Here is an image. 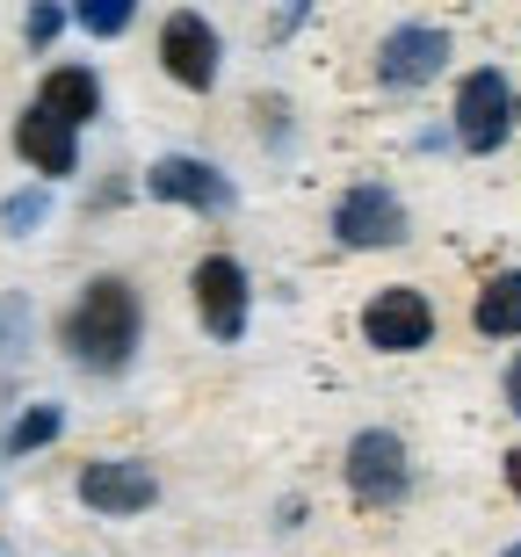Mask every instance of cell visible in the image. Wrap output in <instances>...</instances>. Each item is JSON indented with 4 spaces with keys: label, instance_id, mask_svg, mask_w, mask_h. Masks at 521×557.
<instances>
[{
    "label": "cell",
    "instance_id": "6da1fadb",
    "mask_svg": "<svg viewBox=\"0 0 521 557\" xmlns=\"http://www.w3.org/2000/svg\"><path fill=\"white\" fill-rule=\"evenodd\" d=\"M138 341H146V305H138V283L131 275H95L73 297V311H65V355L95 376L131 370Z\"/></svg>",
    "mask_w": 521,
    "mask_h": 557
},
{
    "label": "cell",
    "instance_id": "7a4b0ae2",
    "mask_svg": "<svg viewBox=\"0 0 521 557\" xmlns=\"http://www.w3.org/2000/svg\"><path fill=\"white\" fill-rule=\"evenodd\" d=\"M348 499L355 507H398V499L413 493V456L398 442L392 428H362L348 442Z\"/></svg>",
    "mask_w": 521,
    "mask_h": 557
},
{
    "label": "cell",
    "instance_id": "3957f363",
    "mask_svg": "<svg viewBox=\"0 0 521 557\" xmlns=\"http://www.w3.org/2000/svg\"><path fill=\"white\" fill-rule=\"evenodd\" d=\"M457 145L463 152H500L507 138H514V87H507V73H493V65H479L471 81L457 87Z\"/></svg>",
    "mask_w": 521,
    "mask_h": 557
},
{
    "label": "cell",
    "instance_id": "277c9868",
    "mask_svg": "<svg viewBox=\"0 0 521 557\" xmlns=\"http://www.w3.org/2000/svg\"><path fill=\"white\" fill-rule=\"evenodd\" d=\"M218 65H225L218 29H210L196 8H174V15L160 22V73H168L174 87H188V95H210V87H218Z\"/></svg>",
    "mask_w": 521,
    "mask_h": 557
},
{
    "label": "cell",
    "instance_id": "5b68a950",
    "mask_svg": "<svg viewBox=\"0 0 521 557\" xmlns=\"http://www.w3.org/2000/svg\"><path fill=\"white\" fill-rule=\"evenodd\" d=\"M413 232V218H406V203H398L384 182H355L340 188V203H334V239L355 253H376V247H398Z\"/></svg>",
    "mask_w": 521,
    "mask_h": 557
},
{
    "label": "cell",
    "instance_id": "8992f818",
    "mask_svg": "<svg viewBox=\"0 0 521 557\" xmlns=\"http://www.w3.org/2000/svg\"><path fill=\"white\" fill-rule=\"evenodd\" d=\"M80 507L109 521L146 515V507H160V471L138 456H95V463H80Z\"/></svg>",
    "mask_w": 521,
    "mask_h": 557
},
{
    "label": "cell",
    "instance_id": "52a82bcc",
    "mask_svg": "<svg viewBox=\"0 0 521 557\" xmlns=\"http://www.w3.org/2000/svg\"><path fill=\"white\" fill-rule=\"evenodd\" d=\"M188 289H196V319H203L210 341H239V333H247L253 283H247V269H239L232 253H203L196 275H188Z\"/></svg>",
    "mask_w": 521,
    "mask_h": 557
},
{
    "label": "cell",
    "instance_id": "ba28073f",
    "mask_svg": "<svg viewBox=\"0 0 521 557\" xmlns=\"http://www.w3.org/2000/svg\"><path fill=\"white\" fill-rule=\"evenodd\" d=\"M146 196H160V203H182V210H203V218H225L239 188H232L225 166L196 160V152H160V160L146 166Z\"/></svg>",
    "mask_w": 521,
    "mask_h": 557
},
{
    "label": "cell",
    "instance_id": "9c48e42d",
    "mask_svg": "<svg viewBox=\"0 0 521 557\" xmlns=\"http://www.w3.org/2000/svg\"><path fill=\"white\" fill-rule=\"evenodd\" d=\"M362 341H370L376 355H413V348H427V341H435V305H427L413 283L376 289L370 311H362Z\"/></svg>",
    "mask_w": 521,
    "mask_h": 557
},
{
    "label": "cell",
    "instance_id": "30bf717a",
    "mask_svg": "<svg viewBox=\"0 0 521 557\" xmlns=\"http://www.w3.org/2000/svg\"><path fill=\"white\" fill-rule=\"evenodd\" d=\"M442 65H449V29H435V22H398L376 44V81L384 87H427Z\"/></svg>",
    "mask_w": 521,
    "mask_h": 557
},
{
    "label": "cell",
    "instance_id": "8fae6325",
    "mask_svg": "<svg viewBox=\"0 0 521 557\" xmlns=\"http://www.w3.org/2000/svg\"><path fill=\"white\" fill-rule=\"evenodd\" d=\"M15 152L37 166L44 182H65V174H80V131H65L59 116H44L37 102L15 116Z\"/></svg>",
    "mask_w": 521,
    "mask_h": 557
},
{
    "label": "cell",
    "instance_id": "7c38bea8",
    "mask_svg": "<svg viewBox=\"0 0 521 557\" xmlns=\"http://www.w3.org/2000/svg\"><path fill=\"white\" fill-rule=\"evenodd\" d=\"M37 109L44 116H59L65 131H80L102 116V81H95V65H51L37 87Z\"/></svg>",
    "mask_w": 521,
    "mask_h": 557
},
{
    "label": "cell",
    "instance_id": "4fadbf2b",
    "mask_svg": "<svg viewBox=\"0 0 521 557\" xmlns=\"http://www.w3.org/2000/svg\"><path fill=\"white\" fill-rule=\"evenodd\" d=\"M471 326H479L485 341H521V269L493 275V283L479 289V305H471Z\"/></svg>",
    "mask_w": 521,
    "mask_h": 557
},
{
    "label": "cell",
    "instance_id": "5bb4252c",
    "mask_svg": "<svg viewBox=\"0 0 521 557\" xmlns=\"http://www.w3.org/2000/svg\"><path fill=\"white\" fill-rule=\"evenodd\" d=\"M59 434H65V406H22V413H15V428H8V442H0V449H8V463H15V456H37V449H51Z\"/></svg>",
    "mask_w": 521,
    "mask_h": 557
},
{
    "label": "cell",
    "instance_id": "9a60e30c",
    "mask_svg": "<svg viewBox=\"0 0 521 557\" xmlns=\"http://www.w3.org/2000/svg\"><path fill=\"white\" fill-rule=\"evenodd\" d=\"M44 218H51V188H44V182L37 188H15V196L0 203V232H8V239H29Z\"/></svg>",
    "mask_w": 521,
    "mask_h": 557
},
{
    "label": "cell",
    "instance_id": "2e32d148",
    "mask_svg": "<svg viewBox=\"0 0 521 557\" xmlns=\"http://www.w3.org/2000/svg\"><path fill=\"white\" fill-rule=\"evenodd\" d=\"M131 15H138V0H80L73 8V22H80L87 37H124Z\"/></svg>",
    "mask_w": 521,
    "mask_h": 557
},
{
    "label": "cell",
    "instance_id": "e0dca14e",
    "mask_svg": "<svg viewBox=\"0 0 521 557\" xmlns=\"http://www.w3.org/2000/svg\"><path fill=\"white\" fill-rule=\"evenodd\" d=\"M65 29V8L59 0H37V8H29V22H22V44H29V51H51V37H59Z\"/></svg>",
    "mask_w": 521,
    "mask_h": 557
},
{
    "label": "cell",
    "instance_id": "ac0fdd59",
    "mask_svg": "<svg viewBox=\"0 0 521 557\" xmlns=\"http://www.w3.org/2000/svg\"><path fill=\"white\" fill-rule=\"evenodd\" d=\"M305 15H312V8H305V0H297V8H283V15L269 22V29H275V37H290V29H297V22H305Z\"/></svg>",
    "mask_w": 521,
    "mask_h": 557
},
{
    "label": "cell",
    "instance_id": "d6986e66",
    "mask_svg": "<svg viewBox=\"0 0 521 557\" xmlns=\"http://www.w3.org/2000/svg\"><path fill=\"white\" fill-rule=\"evenodd\" d=\"M507 406H514V413H521V355H514V362H507Z\"/></svg>",
    "mask_w": 521,
    "mask_h": 557
},
{
    "label": "cell",
    "instance_id": "ffe728a7",
    "mask_svg": "<svg viewBox=\"0 0 521 557\" xmlns=\"http://www.w3.org/2000/svg\"><path fill=\"white\" fill-rule=\"evenodd\" d=\"M507 493L521 499V449H507Z\"/></svg>",
    "mask_w": 521,
    "mask_h": 557
},
{
    "label": "cell",
    "instance_id": "44dd1931",
    "mask_svg": "<svg viewBox=\"0 0 521 557\" xmlns=\"http://www.w3.org/2000/svg\"><path fill=\"white\" fill-rule=\"evenodd\" d=\"M500 557H521V543H507V550H500Z\"/></svg>",
    "mask_w": 521,
    "mask_h": 557
}]
</instances>
